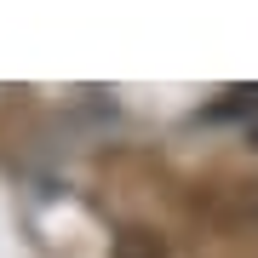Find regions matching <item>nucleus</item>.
Returning a JSON list of instances; mask_svg holds the SVG:
<instances>
[{
    "mask_svg": "<svg viewBox=\"0 0 258 258\" xmlns=\"http://www.w3.org/2000/svg\"><path fill=\"white\" fill-rule=\"evenodd\" d=\"M115 258H166V241H161V230H149V224H126V230L115 235Z\"/></svg>",
    "mask_w": 258,
    "mask_h": 258,
    "instance_id": "f257e3e1",
    "label": "nucleus"
}]
</instances>
